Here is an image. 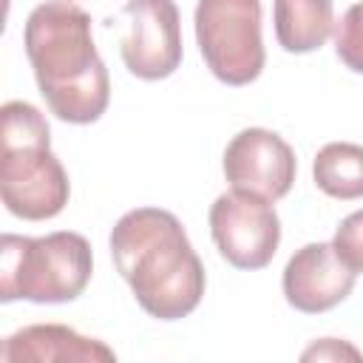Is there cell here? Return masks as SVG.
Segmentation results:
<instances>
[{"mask_svg":"<svg viewBox=\"0 0 363 363\" xmlns=\"http://www.w3.org/2000/svg\"><path fill=\"white\" fill-rule=\"evenodd\" d=\"M332 247L352 272H363V210H354L340 221Z\"/></svg>","mask_w":363,"mask_h":363,"instance_id":"14","label":"cell"},{"mask_svg":"<svg viewBox=\"0 0 363 363\" xmlns=\"http://www.w3.org/2000/svg\"><path fill=\"white\" fill-rule=\"evenodd\" d=\"M210 235L227 264L235 269H264L281 244V218L272 201L230 190L210 207Z\"/></svg>","mask_w":363,"mask_h":363,"instance_id":"6","label":"cell"},{"mask_svg":"<svg viewBox=\"0 0 363 363\" xmlns=\"http://www.w3.org/2000/svg\"><path fill=\"white\" fill-rule=\"evenodd\" d=\"M23 45L48 111L71 125L96 122L111 102V79L96 54L91 17L71 0H45L31 9Z\"/></svg>","mask_w":363,"mask_h":363,"instance_id":"2","label":"cell"},{"mask_svg":"<svg viewBox=\"0 0 363 363\" xmlns=\"http://www.w3.org/2000/svg\"><path fill=\"white\" fill-rule=\"evenodd\" d=\"M295 150L267 128H244L224 150V176L233 190L278 201L295 182Z\"/></svg>","mask_w":363,"mask_h":363,"instance_id":"8","label":"cell"},{"mask_svg":"<svg viewBox=\"0 0 363 363\" xmlns=\"http://www.w3.org/2000/svg\"><path fill=\"white\" fill-rule=\"evenodd\" d=\"M335 54L349 71L363 74V3L349 6L335 26Z\"/></svg>","mask_w":363,"mask_h":363,"instance_id":"13","label":"cell"},{"mask_svg":"<svg viewBox=\"0 0 363 363\" xmlns=\"http://www.w3.org/2000/svg\"><path fill=\"white\" fill-rule=\"evenodd\" d=\"M111 255L150 318L179 320L201 303L207 286L204 264L170 210H128L111 230Z\"/></svg>","mask_w":363,"mask_h":363,"instance_id":"1","label":"cell"},{"mask_svg":"<svg viewBox=\"0 0 363 363\" xmlns=\"http://www.w3.org/2000/svg\"><path fill=\"white\" fill-rule=\"evenodd\" d=\"M0 196L11 216L45 221L71 196L68 173L51 153V130L40 108L9 99L0 108Z\"/></svg>","mask_w":363,"mask_h":363,"instance_id":"3","label":"cell"},{"mask_svg":"<svg viewBox=\"0 0 363 363\" xmlns=\"http://www.w3.org/2000/svg\"><path fill=\"white\" fill-rule=\"evenodd\" d=\"M312 179L320 193L337 201L363 199V145L329 142L312 162Z\"/></svg>","mask_w":363,"mask_h":363,"instance_id":"12","label":"cell"},{"mask_svg":"<svg viewBox=\"0 0 363 363\" xmlns=\"http://www.w3.org/2000/svg\"><path fill=\"white\" fill-rule=\"evenodd\" d=\"M354 275L357 272H352L340 261L332 244L312 241L292 252L284 267L281 286L292 309L318 315L349 298V292L354 289Z\"/></svg>","mask_w":363,"mask_h":363,"instance_id":"9","label":"cell"},{"mask_svg":"<svg viewBox=\"0 0 363 363\" xmlns=\"http://www.w3.org/2000/svg\"><path fill=\"white\" fill-rule=\"evenodd\" d=\"M3 363H113L116 352L96 337L79 335L62 323H31L9 335L0 346Z\"/></svg>","mask_w":363,"mask_h":363,"instance_id":"10","label":"cell"},{"mask_svg":"<svg viewBox=\"0 0 363 363\" xmlns=\"http://www.w3.org/2000/svg\"><path fill=\"white\" fill-rule=\"evenodd\" d=\"M196 40L216 79L250 85L261 77L267 51L261 40V0H199Z\"/></svg>","mask_w":363,"mask_h":363,"instance_id":"5","label":"cell"},{"mask_svg":"<svg viewBox=\"0 0 363 363\" xmlns=\"http://www.w3.org/2000/svg\"><path fill=\"white\" fill-rule=\"evenodd\" d=\"M354 357V360H360L363 354L354 349V346H346V343H340V340H335V337H323L320 343H315L312 349H306L303 352V360H309V357Z\"/></svg>","mask_w":363,"mask_h":363,"instance_id":"15","label":"cell"},{"mask_svg":"<svg viewBox=\"0 0 363 363\" xmlns=\"http://www.w3.org/2000/svg\"><path fill=\"white\" fill-rule=\"evenodd\" d=\"M94 255L85 235L60 230L40 238L6 233L0 241V301L65 303L85 292Z\"/></svg>","mask_w":363,"mask_h":363,"instance_id":"4","label":"cell"},{"mask_svg":"<svg viewBox=\"0 0 363 363\" xmlns=\"http://www.w3.org/2000/svg\"><path fill=\"white\" fill-rule=\"evenodd\" d=\"M275 40L289 54L320 48L335 31L332 0H275L272 3Z\"/></svg>","mask_w":363,"mask_h":363,"instance_id":"11","label":"cell"},{"mask_svg":"<svg viewBox=\"0 0 363 363\" xmlns=\"http://www.w3.org/2000/svg\"><path fill=\"white\" fill-rule=\"evenodd\" d=\"M122 62L139 79H164L182 65V23L173 0H128Z\"/></svg>","mask_w":363,"mask_h":363,"instance_id":"7","label":"cell"}]
</instances>
